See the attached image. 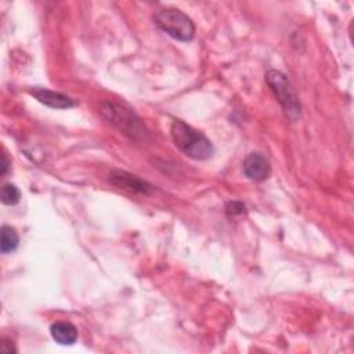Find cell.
<instances>
[{
	"label": "cell",
	"instance_id": "5b68a950",
	"mask_svg": "<svg viewBox=\"0 0 354 354\" xmlns=\"http://www.w3.org/2000/svg\"><path fill=\"white\" fill-rule=\"evenodd\" d=\"M243 173L252 181H263L271 173L270 162L261 153H249L243 162Z\"/></svg>",
	"mask_w": 354,
	"mask_h": 354
},
{
	"label": "cell",
	"instance_id": "ba28073f",
	"mask_svg": "<svg viewBox=\"0 0 354 354\" xmlns=\"http://www.w3.org/2000/svg\"><path fill=\"white\" fill-rule=\"evenodd\" d=\"M51 336L53 339L64 346H71L76 342L77 339V329L75 328V325H72L71 322L66 321H58L54 322L50 328Z\"/></svg>",
	"mask_w": 354,
	"mask_h": 354
},
{
	"label": "cell",
	"instance_id": "8992f818",
	"mask_svg": "<svg viewBox=\"0 0 354 354\" xmlns=\"http://www.w3.org/2000/svg\"><path fill=\"white\" fill-rule=\"evenodd\" d=\"M109 181L115 187L133 194H149L152 191V185H149L147 181L126 171H113L109 176Z\"/></svg>",
	"mask_w": 354,
	"mask_h": 354
},
{
	"label": "cell",
	"instance_id": "9c48e42d",
	"mask_svg": "<svg viewBox=\"0 0 354 354\" xmlns=\"http://www.w3.org/2000/svg\"><path fill=\"white\" fill-rule=\"evenodd\" d=\"M19 243V238L17 231L10 225L1 227V241H0V250L1 253H10L17 249Z\"/></svg>",
	"mask_w": 354,
	"mask_h": 354
},
{
	"label": "cell",
	"instance_id": "7a4b0ae2",
	"mask_svg": "<svg viewBox=\"0 0 354 354\" xmlns=\"http://www.w3.org/2000/svg\"><path fill=\"white\" fill-rule=\"evenodd\" d=\"M153 21L158 28L180 41H189L195 35L192 19L177 8H163L156 11L153 14Z\"/></svg>",
	"mask_w": 354,
	"mask_h": 354
},
{
	"label": "cell",
	"instance_id": "7c38bea8",
	"mask_svg": "<svg viewBox=\"0 0 354 354\" xmlns=\"http://www.w3.org/2000/svg\"><path fill=\"white\" fill-rule=\"evenodd\" d=\"M0 350L3 351V353H7V354H10V353H15L17 350H15V347H14V344H12V342H10L8 339H3L1 340V346H0Z\"/></svg>",
	"mask_w": 354,
	"mask_h": 354
},
{
	"label": "cell",
	"instance_id": "4fadbf2b",
	"mask_svg": "<svg viewBox=\"0 0 354 354\" xmlns=\"http://www.w3.org/2000/svg\"><path fill=\"white\" fill-rule=\"evenodd\" d=\"M8 170V160H7V156L3 153L1 155V176H4Z\"/></svg>",
	"mask_w": 354,
	"mask_h": 354
},
{
	"label": "cell",
	"instance_id": "30bf717a",
	"mask_svg": "<svg viewBox=\"0 0 354 354\" xmlns=\"http://www.w3.org/2000/svg\"><path fill=\"white\" fill-rule=\"evenodd\" d=\"M19 189L12 184H4L1 188V202L4 205H15L19 202Z\"/></svg>",
	"mask_w": 354,
	"mask_h": 354
},
{
	"label": "cell",
	"instance_id": "3957f363",
	"mask_svg": "<svg viewBox=\"0 0 354 354\" xmlns=\"http://www.w3.org/2000/svg\"><path fill=\"white\" fill-rule=\"evenodd\" d=\"M266 82L275 94L285 115L290 120H297L300 118L301 105L289 79L282 72L271 69L266 73Z\"/></svg>",
	"mask_w": 354,
	"mask_h": 354
},
{
	"label": "cell",
	"instance_id": "6da1fadb",
	"mask_svg": "<svg viewBox=\"0 0 354 354\" xmlns=\"http://www.w3.org/2000/svg\"><path fill=\"white\" fill-rule=\"evenodd\" d=\"M171 137L176 147L195 160H205L213 153L212 142L202 133L196 131L183 120L173 122Z\"/></svg>",
	"mask_w": 354,
	"mask_h": 354
},
{
	"label": "cell",
	"instance_id": "8fae6325",
	"mask_svg": "<svg viewBox=\"0 0 354 354\" xmlns=\"http://www.w3.org/2000/svg\"><path fill=\"white\" fill-rule=\"evenodd\" d=\"M225 210H227L228 216H239V214L245 213L246 207H245V205L242 202H235L234 201V202H228L227 203Z\"/></svg>",
	"mask_w": 354,
	"mask_h": 354
},
{
	"label": "cell",
	"instance_id": "52a82bcc",
	"mask_svg": "<svg viewBox=\"0 0 354 354\" xmlns=\"http://www.w3.org/2000/svg\"><path fill=\"white\" fill-rule=\"evenodd\" d=\"M30 95H33L39 102L50 106V108H57V109H66V108H72L75 105L73 100L62 93L58 91H53L48 88H43V87H32L29 90Z\"/></svg>",
	"mask_w": 354,
	"mask_h": 354
},
{
	"label": "cell",
	"instance_id": "277c9868",
	"mask_svg": "<svg viewBox=\"0 0 354 354\" xmlns=\"http://www.w3.org/2000/svg\"><path fill=\"white\" fill-rule=\"evenodd\" d=\"M101 113L113 124H116L120 130H123L126 134H141L142 127L140 124V120L136 118L133 112L129 109H124L119 104L106 101L101 104Z\"/></svg>",
	"mask_w": 354,
	"mask_h": 354
}]
</instances>
